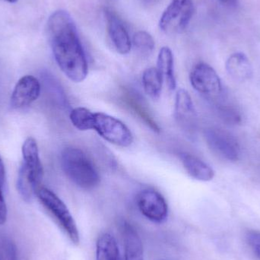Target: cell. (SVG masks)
Listing matches in <instances>:
<instances>
[{"label":"cell","mask_w":260,"mask_h":260,"mask_svg":"<svg viewBox=\"0 0 260 260\" xmlns=\"http://www.w3.org/2000/svg\"><path fill=\"white\" fill-rule=\"evenodd\" d=\"M142 85L145 94L154 101L160 97L163 85V77L155 67H150L143 72L142 77Z\"/></svg>","instance_id":"obj_17"},{"label":"cell","mask_w":260,"mask_h":260,"mask_svg":"<svg viewBox=\"0 0 260 260\" xmlns=\"http://www.w3.org/2000/svg\"><path fill=\"white\" fill-rule=\"evenodd\" d=\"M220 1L222 2V3H225V4L229 5H235L236 4L238 0H220Z\"/></svg>","instance_id":"obj_23"},{"label":"cell","mask_w":260,"mask_h":260,"mask_svg":"<svg viewBox=\"0 0 260 260\" xmlns=\"http://www.w3.org/2000/svg\"><path fill=\"white\" fill-rule=\"evenodd\" d=\"M189 80L192 88L200 94L216 96L222 91L219 76L206 62H199L194 66L189 75Z\"/></svg>","instance_id":"obj_8"},{"label":"cell","mask_w":260,"mask_h":260,"mask_svg":"<svg viewBox=\"0 0 260 260\" xmlns=\"http://www.w3.org/2000/svg\"><path fill=\"white\" fill-rule=\"evenodd\" d=\"M5 181H6V170H5L3 159L0 157V221H3L8 216L7 206L3 195Z\"/></svg>","instance_id":"obj_21"},{"label":"cell","mask_w":260,"mask_h":260,"mask_svg":"<svg viewBox=\"0 0 260 260\" xmlns=\"http://www.w3.org/2000/svg\"><path fill=\"white\" fill-rule=\"evenodd\" d=\"M120 232L124 247L125 259L144 260L142 240L135 228L124 221L120 225Z\"/></svg>","instance_id":"obj_12"},{"label":"cell","mask_w":260,"mask_h":260,"mask_svg":"<svg viewBox=\"0 0 260 260\" xmlns=\"http://www.w3.org/2000/svg\"><path fill=\"white\" fill-rule=\"evenodd\" d=\"M144 3H149V2L152 1V0H142Z\"/></svg>","instance_id":"obj_25"},{"label":"cell","mask_w":260,"mask_h":260,"mask_svg":"<svg viewBox=\"0 0 260 260\" xmlns=\"http://www.w3.org/2000/svg\"><path fill=\"white\" fill-rule=\"evenodd\" d=\"M182 164L187 174L195 180L208 182L215 177V171L206 162L188 153L180 154Z\"/></svg>","instance_id":"obj_15"},{"label":"cell","mask_w":260,"mask_h":260,"mask_svg":"<svg viewBox=\"0 0 260 260\" xmlns=\"http://www.w3.org/2000/svg\"><path fill=\"white\" fill-rule=\"evenodd\" d=\"M70 119L73 126L81 131L94 129V113L88 108H74L70 112Z\"/></svg>","instance_id":"obj_19"},{"label":"cell","mask_w":260,"mask_h":260,"mask_svg":"<svg viewBox=\"0 0 260 260\" xmlns=\"http://www.w3.org/2000/svg\"><path fill=\"white\" fill-rule=\"evenodd\" d=\"M21 152L23 162L18 171L17 189L24 201L30 202L41 188L44 177V168L36 140L32 137L26 139Z\"/></svg>","instance_id":"obj_2"},{"label":"cell","mask_w":260,"mask_h":260,"mask_svg":"<svg viewBox=\"0 0 260 260\" xmlns=\"http://www.w3.org/2000/svg\"><path fill=\"white\" fill-rule=\"evenodd\" d=\"M225 68L229 76L237 82H246L253 77L251 62L241 52H237L229 56L226 61Z\"/></svg>","instance_id":"obj_14"},{"label":"cell","mask_w":260,"mask_h":260,"mask_svg":"<svg viewBox=\"0 0 260 260\" xmlns=\"http://www.w3.org/2000/svg\"><path fill=\"white\" fill-rule=\"evenodd\" d=\"M47 32L56 63L73 82H83L88 73V61L71 15L57 10L47 20Z\"/></svg>","instance_id":"obj_1"},{"label":"cell","mask_w":260,"mask_h":260,"mask_svg":"<svg viewBox=\"0 0 260 260\" xmlns=\"http://www.w3.org/2000/svg\"><path fill=\"white\" fill-rule=\"evenodd\" d=\"M4 1L8 2L9 3H15L18 1V0H4Z\"/></svg>","instance_id":"obj_24"},{"label":"cell","mask_w":260,"mask_h":260,"mask_svg":"<svg viewBox=\"0 0 260 260\" xmlns=\"http://www.w3.org/2000/svg\"><path fill=\"white\" fill-rule=\"evenodd\" d=\"M205 138L214 153L229 161H237L241 154L239 143L230 133L217 128L205 131Z\"/></svg>","instance_id":"obj_7"},{"label":"cell","mask_w":260,"mask_h":260,"mask_svg":"<svg viewBox=\"0 0 260 260\" xmlns=\"http://www.w3.org/2000/svg\"><path fill=\"white\" fill-rule=\"evenodd\" d=\"M96 260H122L117 241L110 234L99 237L96 245Z\"/></svg>","instance_id":"obj_18"},{"label":"cell","mask_w":260,"mask_h":260,"mask_svg":"<svg viewBox=\"0 0 260 260\" xmlns=\"http://www.w3.org/2000/svg\"><path fill=\"white\" fill-rule=\"evenodd\" d=\"M61 165L67 177L82 189H94L100 183L101 177L97 168L80 148H64L61 153Z\"/></svg>","instance_id":"obj_3"},{"label":"cell","mask_w":260,"mask_h":260,"mask_svg":"<svg viewBox=\"0 0 260 260\" xmlns=\"http://www.w3.org/2000/svg\"><path fill=\"white\" fill-rule=\"evenodd\" d=\"M157 69L160 72L164 80L166 82L171 91L175 90L177 87L175 74H174V55L171 49L163 47L157 56Z\"/></svg>","instance_id":"obj_16"},{"label":"cell","mask_w":260,"mask_h":260,"mask_svg":"<svg viewBox=\"0 0 260 260\" xmlns=\"http://www.w3.org/2000/svg\"><path fill=\"white\" fill-rule=\"evenodd\" d=\"M247 240L253 253L260 259V233L250 232L247 235Z\"/></svg>","instance_id":"obj_22"},{"label":"cell","mask_w":260,"mask_h":260,"mask_svg":"<svg viewBox=\"0 0 260 260\" xmlns=\"http://www.w3.org/2000/svg\"><path fill=\"white\" fill-rule=\"evenodd\" d=\"M193 13L192 0H171L160 16L159 27L168 35L181 33L189 25Z\"/></svg>","instance_id":"obj_5"},{"label":"cell","mask_w":260,"mask_h":260,"mask_svg":"<svg viewBox=\"0 0 260 260\" xmlns=\"http://www.w3.org/2000/svg\"><path fill=\"white\" fill-rule=\"evenodd\" d=\"M41 83L33 76H24L17 82L12 91L10 105L15 110L22 109L30 106L38 100L41 94Z\"/></svg>","instance_id":"obj_10"},{"label":"cell","mask_w":260,"mask_h":260,"mask_svg":"<svg viewBox=\"0 0 260 260\" xmlns=\"http://www.w3.org/2000/svg\"><path fill=\"white\" fill-rule=\"evenodd\" d=\"M154 39L152 36L145 30L136 32L133 37L132 47L142 56H148L152 53L154 49Z\"/></svg>","instance_id":"obj_20"},{"label":"cell","mask_w":260,"mask_h":260,"mask_svg":"<svg viewBox=\"0 0 260 260\" xmlns=\"http://www.w3.org/2000/svg\"><path fill=\"white\" fill-rule=\"evenodd\" d=\"M174 114L177 123L184 128H189L197 117L192 98L184 89L177 91L175 99Z\"/></svg>","instance_id":"obj_13"},{"label":"cell","mask_w":260,"mask_h":260,"mask_svg":"<svg viewBox=\"0 0 260 260\" xmlns=\"http://www.w3.org/2000/svg\"><path fill=\"white\" fill-rule=\"evenodd\" d=\"M105 140L117 146L127 148L133 144V136L121 120L105 113H94V129Z\"/></svg>","instance_id":"obj_6"},{"label":"cell","mask_w":260,"mask_h":260,"mask_svg":"<svg viewBox=\"0 0 260 260\" xmlns=\"http://www.w3.org/2000/svg\"><path fill=\"white\" fill-rule=\"evenodd\" d=\"M105 16L108 36L114 48L120 54H128L132 49V40L126 26L111 9H105Z\"/></svg>","instance_id":"obj_11"},{"label":"cell","mask_w":260,"mask_h":260,"mask_svg":"<svg viewBox=\"0 0 260 260\" xmlns=\"http://www.w3.org/2000/svg\"><path fill=\"white\" fill-rule=\"evenodd\" d=\"M136 203L141 213L150 221L162 223L168 218V203L165 197L153 189H145L138 194Z\"/></svg>","instance_id":"obj_9"},{"label":"cell","mask_w":260,"mask_h":260,"mask_svg":"<svg viewBox=\"0 0 260 260\" xmlns=\"http://www.w3.org/2000/svg\"><path fill=\"white\" fill-rule=\"evenodd\" d=\"M41 204L47 209L73 244L79 242V234L74 218L65 203L53 191L41 187L36 194Z\"/></svg>","instance_id":"obj_4"}]
</instances>
